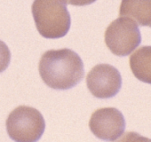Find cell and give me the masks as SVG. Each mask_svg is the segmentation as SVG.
Listing matches in <instances>:
<instances>
[{
	"instance_id": "obj_3",
	"label": "cell",
	"mask_w": 151,
	"mask_h": 142,
	"mask_svg": "<svg viewBox=\"0 0 151 142\" xmlns=\"http://www.w3.org/2000/svg\"><path fill=\"white\" fill-rule=\"evenodd\" d=\"M8 136L15 142H37L44 134L45 122L42 114L29 106H20L8 115Z\"/></svg>"
},
{
	"instance_id": "obj_11",
	"label": "cell",
	"mask_w": 151,
	"mask_h": 142,
	"mask_svg": "<svg viewBox=\"0 0 151 142\" xmlns=\"http://www.w3.org/2000/svg\"><path fill=\"white\" fill-rule=\"evenodd\" d=\"M96 0H66L67 4L76 6H85L94 3Z\"/></svg>"
},
{
	"instance_id": "obj_4",
	"label": "cell",
	"mask_w": 151,
	"mask_h": 142,
	"mask_svg": "<svg viewBox=\"0 0 151 142\" xmlns=\"http://www.w3.org/2000/svg\"><path fill=\"white\" fill-rule=\"evenodd\" d=\"M105 43L113 54L119 57L129 55L141 43L138 24L128 17L115 20L106 29Z\"/></svg>"
},
{
	"instance_id": "obj_10",
	"label": "cell",
	"mask_w": 151,
	"mask_h": 142,
	"mask_svg": "<svg viewBox=\"0 0 151 142\" xmlns=\"http://www.w3.org/2000/svg\"><path fill=\"white\" fill-rule=\"evenodd\" d=\"M116 142H151V139L137 132L130 131L126 132L121 138H119Z\"/></svg>"
},
{
	"instance_id": "obj_1",
	"label": "cell",
	"mask_w": 151,
	"mask_h": 142,
	"mask_svg": "<svg viewBox=\"0 0 151 142\" xmlns=\"http://www.w3.org/2000/svg\"><path fill=\"white\" fill-rule=\"evenodd\" d=\"M38 71L44 83L54 90L71 89L85 76L82 59L68 48L44 52L39 60Z\"/></svg>"
},
{
	"instance_id": "obj_9",
	"label": "cell",
	"mask_w": 151,
	"mask_h": 142,
	"mask_svg": "<svg viewBox=\"0 0 151 142\" xmlns=\"http://www.w3.org/2000/svg\"><path fill=\"white\" fill-rule=\"evenodd\" d=\"M11 60V52L8 46L0 40V73L8 67Z\"/></svg>"
},
{
	"instance_id": "obj_2",
	"label": "cell",
	"mask_w": 151,
	"mask_h": 142,
	"mask_svg": "<svg viewBox=\"0 0 151 142\" xmlns=\"http://www.w3.org/2000/svg\"><path fill=\"white\" fill-rule=\"evenodd\" d=\"M66 0H34L31 11L36 27L45 38L65 37L71 24Z\"/></svg>"
},
{
	"instance_id": "obj_7",
	"label": "cell",
	"mask_w": 151,
	"mask_h": 142,
	"mask_svg": "<svg viewBox=\"0 0 151 142\" xmlns=\"http://www.w3.org/2000/svg\"><path fill=\"white\" fill-rule=\"evenodd\" d=\"M119 14L151 28V0H122Z\"/></svg>"
},
{
	"instance_id": "obj_8",
	"label": "cell",
	"mask_w": 151,
	"mask_h": 142,
	"mask_svg": "<svg viewBox=\"0 0 151 142\" xmlns=\"http://www.w3.org/2000/svg\"><path fill=\"white\" fill-rule=\"evenodd\" d=\"M130 67L137 79L151 85V45L142 46L131 55Z\"/></svg>"
},
{
	"instance_id": "obj_6",
	"label": "cell",
	"mask_w": 151,
	"mask_h": 142,
	"mask_svg": "<svg viewBox=\"0 0 151 142\" xmlns=\"http://www.w3.org/2000/svg\"><path fill=\"white\" fill-rule=\"evenodd\" d=\"M89 128L98 138L114 141L124 133L125 119L118 109L103 108L93 113L89 121Z\"/></svg>"
},
{
	"instance_id": "obj_5",
	"label": "cell",
	"mask_w": 151,
	"mask_h": 142,
	"mask_svg": "<svg viewBox=\"0 0 151 142\" xmlns=\"http://www.w3.org/2000/svg\"><path fill=\"white\" fill-rule=\"evenodd\" d=\"M86 85L94 97L109 99L119 93L122 87V77L115 67L109 64H98L88 73Z\"/></svg>"
}]
</instances>
